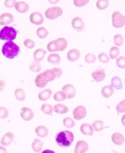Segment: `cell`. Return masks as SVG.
Here are the masks:
<instances>
[{
    "mask_svg": "<svg viewBox=\"0 0 125 153\" xmlns=\"http://www.w3.org/2000/svg\"><path fill=\"white\" fill-rule=\"evenodd\" d=\"M55 140L56 144L60 147H68L73 143L75 140V135L73 132L70 130H62L56 135Z\"/></svg>",
    "mask_w": 125,
    "mask_h": 153,
    "instance_id": "1",
    "label": "cell"
},
{
    "mask_svg": "<svg viewBox=\"0 0 125 153\" xmlns=\"http://www.w3.org/2000/svg\"><path fill=\"white\" fill-rule=\"evenodd\" d=\"M21 48L14 41L6 42L2 47V53L7 59H14L18 56Z\"/></svg>",
    "mask_w": 125,
    "mask_h": 153,
    "instance_id": "2",
    "label": "cell"
},
{
    "mask_svg": "<svg viewBox=\"0 0 125 153\" xmlns=\"http://www.w3.org/2000/svg\"><path fill=\"white\" fill-rule=\"evenodd\" d=\"M17 36V30L14 27L6 25L0 30V40H4L6 42L14 41Z\"/></svg>",
    "mask_w": 125,
    "mask_h": 153,
    "instance_id": "3",
    "label": "cell"
},
{
    "mask_svg": "<svg viewBox=\"0 0 125 153\" xmlns=\"http://www.w3.org/2000/svg\"><path fill=\"white\" fill-rule=\"evenodd\" d=\"M112 25L115 28H122L125 25V16L119 11H115L112 13Z\"/></svg>",
    "mask_w": 125,
    "mask_h": 153,
    "instance_id": "4",
    "label": "cell"
},
{
    "mask_svg": "<svg viewBox=\"0 0 125 153\" xmlns=\"http://www.w3.org/2000/svg\"><path fill=\"white\" fill-rule=\"evenodd\" d=\"M63 14V9L60 7H51L45 11V16L48 20H55Z\"/></svg>",
    "mask_w": 125,
    "mask_h": 153,
    "instance_id": "5",
    "label": "cell"
},
{
    "mask_svg": "<svg viewBox=\"0 0 125 153\" xmlns=\"http://www.w3.org/2000/svg\"><path fill=\"white\" fill-rule=\"evenodd\" d=\"M71 25L74 30L78 32H84L86 29L84 22L80 16H75L72 19Z\"/></svg>",
    "mask_w": 125,
    "mask_h": 153,
    "instance_id": "6",
    "label": "cell"
},
{
    "mask_svg": "<svg viewBox=\"0 0 125 153\" xmlns=\"http://www.w3.org/2000/svg\"><path fill=\"white\" fill-rule=\"evenodd\" d=\"M87 116V110L84 106H78L73 111V117L76 120H81Z\"/></svg>",
    "mask_w": 125,
    "mask_h": 153,
    "instance_id": "7",
    "label": "cell"
},
{
    "mask_svg": "<svg viewBox=\"0 0 125 153\" xmlns=\"http://www.w3.org/2000/svg\"><path fill=\"white\" fill-rule=\"evenodd\" d=\"M30 22H31L33 25H42L44 22V15L41 13H38V12H34L30 15Z\"/></svg>",
    "mask_w": 125,
    "mask_h": 153,
    "instance_id": "8",
    "label": "cell"
},
{
    "mask_svg": "<svg viewBox=\"0 0 125 153\" xmlns=\"http://www.w3.org/2000/svg\"><path fill=\"white\" fill-rule=\"evenodd\" d=\"M92 78L93 79L94 81L97 82V83H101L102 82L106 79V71L104 69H97L96 71H94L92 73Z\"/></svg>",
    "mask_w": 125,
    "mask_h": 153,
    "instance_id": "9",
    "label": "cell"
},
{
    "mask_svg": "<svg viewBox=\"0 0 125 153\" xmlns=\"http://www.w3.org/2000/svg\"><path fill=\"white\" fill-rule=\"evenodd\" d=\"M35 116V113L33 111V110L27 106H23L21 110V117L22 120H24L25 121H30Z\"/></svg>",
    "mask_w": 125,
    "mask_h": 153,
    "instance_id": "10",
    "label": "cell"
},
{
    "mask_svg": "<svg viewBox=\"0 0 125 153\" xmlns=\"http://www.w3.org/2000/svg\"><path fill=\"white\" fill-rule=\"evenodd\" d=\"M88 148L89 146L86 141L79 140L75 144L74 153H86L88 151Z\"/></svg>",
    "mask_w": 125,
    "mask_h": 153,
    "instance_id": "11",
    "label": "cell"
},
{
    "mask_svg": "<svg viewBox=\"0 0 125 153\" xmlns=\"http://www.w3.org/2000/svg\"><path fill=\"white\" fill-rule=\"evenodd\" d=\"M14 22V16L12 13H4L0 15V25H8Z\"/></svg>",
    "mask_w": 125,
    "mask_h": 153,
    "instance_id": "12",
    "label": "cell"
},
{
    "mask_svg": "<svg viewBox=\"0 0 125 153\" xmlns=\"http://www.w3.org/2000/svg\"><path fill=\"white\" fill-rule=\"evenodd\" d=\"M61 90L66 94V97L68 99H71L74 98L76 95V89L74 85H70V84H66L62 87Z\"/></svg>",
    "mask_w": 125,
    "mask_h": 153,
    "instance_id": "13",
    "label": "cell"
},
{
    "mask_svg": "<svg viewBox=\"0 0 125 153\" xmlns=\"http://www.w3.org/2000/svg\"><path fill=\"white\" fill-rule=\"evenodd\" d=\"M35 84L36 85V87H38V88H44L47 86V85L48 84V82L46 80V79L44 78L43 73L40 72L37 75V76L35 77Z\"/></svg>",
    "mask_w": 125,
    "mask_h": 153,
    "instance_id": "14",
    "label": "cell"
},
{
    "mask_svg": "<svg viewBox=\"0 0 125 153\" xmlns=\"http://www.w3.org/2000/svg\"><path fill=\"white\" fill-rule=\"evenodd\" d=\"M111 141H112L113 143L115 144L117 146H121L125 142L124 136L119 132L113 133L112 135H111Z\"/></svg>",
    "mask_w": 125,
    "mask_h": 153,
    "instance_id": "15",
    "label": "cell"
},
{
    "mask_svg": "<svg viewBox=\"0 0 125 153\" xmlns=\"http://www.w3.org/2000/svg\"><path fill=\"white\" fill-rule=\"evenodd\" d=\"M80 52L77 48H72L66 54V57L70 62H76L80 57Z\"/></svg>",
    "mask_w": 125,
    "mask_h": 153,
    "instance_id": "16",
    "label": "cell"
},
{
    "mask_svg": "<svg viewBox=\"0 0 125 153\" xmlns=\"http://www.w3.org/2000/svg\"><path fill=\"white\" fill-rule=\"evenodd\" d=\"M80 131L84 135L86 136H92L94 134V129L92 125L88 123L82 124L80 126Z\"/></svg>",
    "mask_w": 125,
    "mask_h": 153,
    "instance_id": "17",
    "label": "cell"
},
{
    "mask_svg": "<svg viewBox=\"0 0 125 153\" xmlns=\"http://www.w3.org/2000/svg\"><path fill=\"white\" fill-rule=\"evenodd\" d=\"M15 9L16 10V12H18L19 13H27L30 9V6L29 4L25 1H18L16 3V6H15Z\"/></svg>",
    "mask_w": 125,
    "mask_h": 153,
    "instance_id": "18",
    "label": "cell"
},
{
    "mask_svg": "<svg viewBox=\"0 0 125 153\" xmlns=\"http://www.w3.org/2000/svg\"><path fill=\"white\" fill-rule=\"evenodd\" d=\"M14 140V134L11 132H7L5 134L3 135L2 139H1V145L4 147H7L10 144L13 143Z\"/></svg>",
    "mask_w": 125,
    "mask_h": 153,
    "instance_id": "19",
    "label": "cell"
},
{
    "mask_svg": "<svg viewBox=\"0 0 125 153\" xmlns=\"http://www.w3.org/2000/svg\"><path fill=\"white\" fill-rule=\"evenodd\" d=\"M53 95V91L50 88H46L39 92V94H38V98L42 102H46Z\"/></svg>",
    "mask_w": 125,
    "mask_h": 153,
    "instance_id": "20",
    "label": "cell"
},
{
    "mask_svg": "<svg viewBox=\"0 0 125 153\" xmlns=\"http://www.w3.org/2000/svg\"><path fill=\"white\" fill-rule=\"evenodd\" d=\"M47 53V51L44 50V48H37L36 50L34 52L33 54V57H34V61L40 62L45 57V55Z\"/></svg>",
    "mask_w": 125,
    "mask_h": 153,
    "instance_id": "21",
    "label": "cell"
},
{
    "mask_svg": "<svg viewBox=\"0 0 125 153\" xmlns=\"http://www.w3.org/2000/svg\"><path fill=\"white\" fill-rule=\"evenodd\" d=\"M115 88L111 86V85H106L104 87L101 88V94L102 95V97H104L105 98H109L112 96L114 94V90Z\"/></svg>",
    "mask_w": 125,
    "mask_h": 153,
    "instance_id": "22",
    "label": "cell"
},
{
    "mask_svg": "<svg viewBox=\"0 0 125 153\" xmlns=\"http://www.w3.org/2000/svg\"><path fill=\"white\" fill-rule=\"evenodd\" d=\"M111 86H112L115 89L117 90H122L124 88V84H123L122 79L119 76H115L111 79Z\"/></svg>",
    "mask_w": 125,
    "mask_h": 153,
    "instance_id": "23",
    "label": "cell"
},
{
    "mask_svg": "<svg viewBox=\"0 0 125 153\" xmlns=\"http://www.w3.org/2000/svg\"><path fill=\"white\" fill-rule=\"evenodd\" d=\"M35 134L38 137L44 138V137H47L48 134V129L44 125H38L35 128Z\"/></svg>",
    "mask_w": 125,
    "mask_h": 153,
    "instance_id": "24",
    "label": "cell"
},
{
    "mask_svg": "<svg viewBox=\"0 0 125 153\" xmlns=\"http://www.w3.org/2000/svg\"><path fill=\"white\" fill-rule=\"evenodd\" d=\"M54 107V112H56V114H60V115H64L66 113L69 112V107L64 104H56Z\"/></svg>",
    "mask_w": 125,
    "mask_h": 153,
    "instance_id": "25",
    "label": "cell"
},
{
    "mask_svg": "<svg viewBox=\"0 0 125 153\" xmlns=\"http://www.w3.org/2000/svg\"><path fill=\"white\" fill-rule=\"evenodd\" d=\"M31 147L34 152H40L41 151L43 150V147H44V142L39 138H35L32 143Z\"/></svg>",
    "mask_w": 125,
    "mask_h": 153,
    "instance_id": "26",
    "label": "cell"
},
{
    "mask_svg": "<svg viewBox=\"0 0 125 153\" xmlns=\"http://www.w3.org/2000/svg\"><path fill=\"white\" fill-rule=\"evenodd\" d=\"M61 56L58 53H50L47 56V62L51 64H59L61 62Z\"/></svg>",
    "mask_w": 125,
    "mask_h": 153,
    "instance_id": "27",
    "label": "cell"
},
{
    "mask_svg": "<svg viewBox=\"0 0 125 153\" xmlns=\"http://www.w3.org/2000/svg\"><path fill=\"white\" fill-rule=\"evenodd\" d=\"M42 73H43L44 78L46 79V80H47V82L54 81V80L56 79V75H55V74H54V72L53 71L52 69L46 70V71H44L42 72Z\"/></svg>",
    "mask_w": 125,
    "mask_h": 153,
    "instance_id": "28",
    "label": "cell"
},
{
    "mask_svg": "<svg viewBox=\"0 0 125 153\" xmlns=\"http://www.w3.org/2000/svg\"><path fill=\"white\" fill-rule=\"evenodd\" d=\"M120 54V50L119 48L117 46H113L109 48V56L110 59H117L119 56Z\"/></svg>",
    "mask_w": 125,
    "mask_h": 153,
    "instance_id": "29",
    "label": "cell"
},
{
    "mask_svg": "<svg viewBox=\"0 0 125 153\" xmlns=\"http://www.w3.org/2000/svg\"><path fill=\"white\" fill-rule=\"evenodd\" d=\"M47 51L51 53H57V52H59L58 44H57V42H56V39H55V40L50 41V42L47 44Z\"/></svg>",
    "mask_w": 125,
    "mask_h": 153,
    "instance_id": "30",
    "label": "cell"
},
{
    "mask_svg": "<svg viewBox=\"0 0 125 153\" xmlns=\"http://www.w3.org/2000/svg\"><path fill=\"white\" fill-rule=\"evenodd\" d=\"M58 44V48L59 52H63L66 49V48L68 46V42L65 38H57L56 39Z\"/></svg>",
    "mask_w": 125,
    "mask_h": 153,
    "instance_id": "31",
    "label": "cell"
},
{
    "mask_svg": "<svg viewBox=\"0 0 125 153\" xmlns=\"http://www.w3.org/2000/svg\"><path fill=\"white\" fill-rule=\"evenodd\" d=\"M14 95L16 100L20 101V102H23L25 100V92L23 88H16L15 92H14Z\"/></svg>",
    "mask_w": 125,
    "mask_h": 153,
    "instance_id": "32",
    "label": "cell"
},
{
    "mask_svg": "<svg viewBox=\"0 0 125 153\" xmlns=\"http://www.w3.org/2000/svg\"><path fill=\"white\" fill-rule=\"evenodd\" d=\"M29 69L31 72H34V73H39L42 69V66H41L40 62H36V61H33L30 62V66H29Z\"/></svg>",
    "mask_w": 125,
    "mask_h": 153,
    "instance_id": "33",
    "label": "cell"
},
{
    "mask_svg": "<svg viewBox=\"0 0 125 153\" xmlns=\"http://www.w3.org/2000/svg\"><path fill=\"white\" fill-rule=\"evenodd\" d=\"M48 30H47L46 27H44V26H40V27H38L37 29V30H36V34H37V36L39 39H44L45 38L47 37V35H48Z\"/></svg>",
    "mask_w": 125,
    "mask_h": 153,
    "instance_id": "34",
    "label": "cell"
},
{
    "mask_svg": "<svg viewBox=\"0 0 125 153\" xmlns=\"http://www.w3.org/2000/svg\"><path fill=\"white\" fill-rule=\"evenodd\" d=\"M92 125L93 127L94 131L96 132H101V130H103L104 128H105V124L101 120H94Z\"/></svg>",
    "mask_w": 125,
    "mask_h": 153,
    "instance_id": "35",
    "label": "cell"
},
{
    "mask_svg": "<svg viewBox=\"0 0 125 153\" xmlns=\"http://www.w3.org/2000/svg\"><path fill=\"white\" fill-rule=\"evenodd\" d=\"M41 111L46 115H52L54 111V107L51 104L44 103L41 106Z\"/></svg>",
    "mask_w": 125,
    "mask_h": 153,
    "instance_id": "36",
    "label": "cell"
},
{
    "mask_svg": "<svg viewBox=\"0 0 125 153\" xmlns=\"http://www.w3.org/2000/svg\"><path fill=\"white\" fill-rule=\"evenodd\" d=\"M66 98H67V97H66V94L62 90L56 91V93L53 94V99L56 102H63V101L66 100Z\"/></svg>",
    "mask_w": 125,
    "mask_h": 153,
    "instance_id": "37",
    "label": "cell"
},
{
    "mask_svg": "<svg viewBox=\"0 0 125 153\" xmlns=\"http://www.w3.org/2000/svg\"><path fill=\"white\" fill-rule=\"evenodd\" d=\"M109 0H97L96 3V7L99 10H106L109 7Z\"/></svg>",
    "mask_w": 125,
    "mask_h": 153,
    "instance_id": "38",
    "label": "cell"
},
{
    "mask_svg": "<svg viewBox=\"0 0 125 153\" xmlns=\"http://www.w3.org/2000/svg\"><path fill=\"white\" fill-rule=\"evenodd\" d=\"M124 43V38L122 34H116L114 36V44H115V46L119 48L121 47Z\"/></svg>",
    "mask_w": 125,
    "mask_h": 153,
    "instance_id": "39",
    "label": "cell"
},
{
    "mask_svg": "<svg viewBox=\"0 0 125 153\" xmlns=\"http://www.w3.org/2000/svg\"><path fill=\"white\" fill-rule=\"evenodd\" d=\"M63 125L67 128H72L75 127V122L70 117H66L63 119Z\"/></svg>",
    "mask_w": 125,
    "mask_h": 153,
    "instance_id": "40",
    "label": "cell"
},
{
    "mask_svg": "<svg viewBox=\"0 0 125 153\" xmlns=\"http://www.w3.org/2000/svg\"><path fill=\"white\" fill-rule=\"evenodd\" d=\"M97 57L96 56L95 54L93 53H87L84 56V61L86 62V63H88V64H92V63L96 62Z\"/></svg>",
    "mask_w": 125,
    "mask_h": 153,
    "instance_id": "41",
    "label": "cell"
},
{
    "mask_svg": "<svg viewBox=\"0 0 125 153\" xmlns=\"http://www.w3.org/2000/svg\"><path fill=\"white\" fill-rule=\"evenodd\" d=\"M97 58L101 63H108L109 62V59H110L109 55H107V53H103V52L98 54Z\"/></svg>",
    "mask_w": 125,
    "mask_h": 153,
    "instance_id": "42",
    "label": "cell"
},
{
    "mask_svg": "<svg viewBox=\"0 0 125 153\" xmlns=\"http://www.w3.org/2000/svg\"><path fill=\"white\" fill-rule=\"evenodd\" d=\"M116 66L120 69H125V56H120L116 59Z\"/></svg>",
    "mask_w": 125,
    "mask_h": 153,
    "instance_id": "43",
    "label": "cell"
},
{
    "mask_svg": "<svg viewBox=\"0 0 125 153\" xmlns=\"http://www.w3.org/2000/svg\"><path fill=\"white\" fill-rule=\"evenodd\" d=\"M115 110L118 113H125V99L120 101L116 105Z\"/></svg>",
    "mask_w": 125,
    "mask_h": 153,
    "instance_id": "44",
    "label": "cell"
},
{
    "mask_svg": "<svg viewBox=\"0 0 125 153\" xmlns=\"http://www.w3.org/2000/svg\"><path fill=\"white\" fill-rule=\"evenodd\" d=\"M24 46H25L26 48H28V49H32V48H34L35 46V41L32 40L31 39H25V40H24Z\"/></svg>",
    "mask_w": 125,
    "mask_h": 153,
    "instance_id": "45",
    "label": "cell"
},
{
    "mask_svg": "<svg viewBox=\"0 0 125 153\" xmlns=\"http://www.w3.org/2000/svg\"><path fill=\"white\" fill-rule=\"evenodd\" d=\"M9 116V111L5 106H0V119H6Z\"/></svg>",
    "mask_w": 125,
    "mask_h": 153,
    "instance_id": "46",
    "label": "cell"
},
{
    "mask_svg": "<svg viewBox=\"0 0 125 153\" xmlns=\"http://www.w3.org/2000/svg\"><path fill=\"white\" fill-rule=\"evenodd\" d=\"M90 0H74V5L76 7H82L87 5Z\"/></svg>",
    "mask_w": 125,
    "mask_h": 153,
    "instance_id": "47",
    "label": "cell"
},
{
    "mask_svg": "<svg viewBox=\"0 0 125 153\" xmlns=\"http://www.w3.org/2000/svg\"><path fill=\"white\" fill-rule=\"evenodd\" d=\"M16 3H17L16 0H5L4 6L7 8H13V7H15Z\"/></svg>",
    "mask_w": 125,
    "mask_h": 153,
    "instance_id": "48",
    "label": "cell"
},
{
    "mask_svg": "<svg viewBox=\"0 0 125 153\" xmlns=\"http://www.w3.org/2000/svg\"><path fill=\"white\" fill-rule=\"evenodd\" d=\"M52 70H53V71L54 72V74L56 75V78H60V77L62 76L63 71L61 68H60V67H54V68H53Z\"/></svg>",
    "mask_w": 125,
    "mask_h": 153,
    "instance_id": "49",
    "label": "cell"
},
{
    "mask_svg": "<svg viewBox=\"0 0 125 153\" xmlns=\"http://www.w3.org/2000/svg\"><path fill=\"white\" fill-rule=\"evenodd\" d=\"M6 87V83L3 79H0V91L3 90Z\"/></svg>",
    "mask_w": 125,
    "mask_h": 153,
    "instance_id": "50",
    "label": "cell"
},
{
    "mask_svg": "<svg viewBox=\"0 0 125 153\" xmlns=\"http://www.w3.org/2000/svg\"><path fill=\"white\" fill-rule=\"evenodd\" d=\"M0 153H7V150L6 149V147L4 146L0 145Z\"/></svg>",
    "mask_w": 125,
    "mask_h": 153,
    "instance_id": "51",
    "label": "cell"
},
{
    "mask_svg": "<svg viewBox=\"0 0 125 153\" xmlns=\"http://www.w3.org/2000/svg\"><path fill=\"white\" fill-rule=\"evenodd\" d=\"M47 1H48V3H50V4H53V5L57 4L60 2V0H47Z\"/></svg>",
    "mask_w": 125,
    "mask_h": 153,
    "instance_id": "52",
    "label": "cell"
},
{
    "mask_svg": "<svg viewBox=\"0 0 125 153\" xmlns=\"http://www.w3.org/2000/svg\"><path fill=\"white\" fill-rule=\"evenodd\" d=\"M121 123H122V125L125 127V113L123 115L122 117H121Z\"/></svg>",
    "mask_w": 125,
    "mask_h": 153,
    "instance_id": "53",
    "label": "cell"
},
{
    "mask_svg": "<svg viewBox=\"0 0 125 153\" xmlns=\"http://www.w3.org/2000/svg\"><path fill=\"white\" fill-rule=\"evenodd\" d=\"M41 153H56V152L53 150H48V149H47V150L43 151Z\"/></svg>",
    "mask_w": 125,
    "mask_h": 153,
    "instance_id": "54",
    "label": "cell"
},
{
    "mask_svg": "<svg viewBox=\"0 0 125 153\" xmlns=\"http://www.w3.org/2000/svg\"><path fill=\"white\" fill-rule=\"evenodd\" d=\"M124 84H125V79H124Z\"/></svg>",
    "mask_w": 125,
    "mask_h": 153,
    "instance_id": "55",
    "label": "cell"
}]
</instances>
